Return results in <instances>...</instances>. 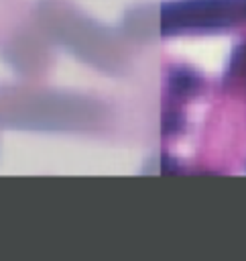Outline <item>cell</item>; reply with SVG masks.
<instances>
[{
  "label": "cell",
  "instance_id": "1",
  "mask_svg": "<svg viewBox=\"0 0 246 261\" xmlns=\"http://www.w3.org/2000/svg\"><path fill=\"white\" fill-rule=\"evenodd\" d=\"M246 18V0H185L167 6L165 31H216Z\"/></svg>",
  "mask_w": 246,
  "mask_h": 261
},
{
  "label": "cell",
  "instance_id": "2",
  "mask_svg": "<svg viewBox=\"0 0 246 261\" xmlns=\"http://www.w3.org/2000/svg\"><path fill=\"white\" fill-rule=\"evenodd\" d=\"M228 77L246 84V41L242 45H238L236 51L232 53L230 67H228Z\"/></svg>",
  "mask_w": 246,
  "mask_h": 261
}]
</instances>
